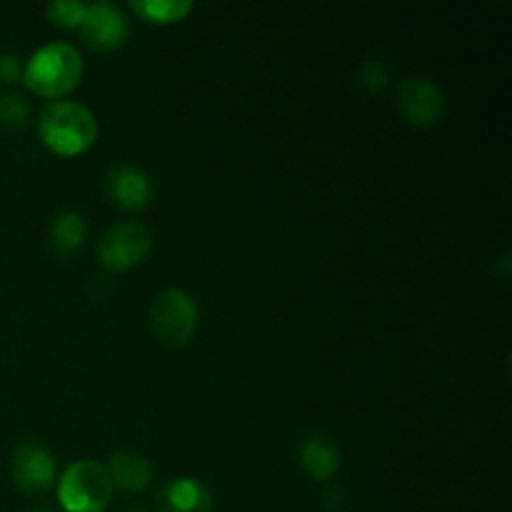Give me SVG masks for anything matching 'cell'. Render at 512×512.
I'll return each instance as SVG.
<instances>
[{
  "mask_svg": "<svg viewBox=\"0 0 512 512\" xmlns=\"http://www.w3.org/2000/svg\"><path fill=\"white\" fill-rule=\"evenodd\" d=\"M123 512H145L143 508H128V510H123Z\"/></svg>",
  "mask_w": 512,
  "mask_h": 512,
  "instance_id": "cell-20",
  "label": "cell"
},
{
  "mask_svg": "<svg viewBox=\"0 0 512 512\" xmlns=\"http://www.w3.org/2000/svg\"><path fill=\"white\" fill-rule=\"evenodd\" d=\"M358 80L370 93H380L388 88V68L380 60H365L358 70Z\"/></svg>",
  "mask_w": 512,
  "mask_h": 512,
  "instance_id": "cell-17",
  "label": "cell"
},
{
  "mask_svg": "<svg viewBox=\"0 0 512 512\" xmlns=\"http://www.w3.org/2000/svg\"><path fill=\"white\" fill-rule=\"evenodd\" d=\"M200 310L190 293L180 288H165L155 293L148 308V325L155 338L168 348H183L198 333Z\"/></svg>",
  "mask_w": 512,
  "mask_h": 512,
  "instance_id": "cell-4",
  "label": "cell"
},
{
  "mask_svg": "<svg viewBox=\"0 0 512 512\" xmlns=\"http://www.w3.org/2000/svg\"><path fill=\"white\" fill-rule=\"evenodd\" d=\"M28 512H55L53 508H33V510H28Z\"/></svg>",
  "mask_w": 512,
  "mask_h": 512,
  "instance_id": "cell-19",
  "label": "cell"
},
{
  "mask_svg": "<svg viewBox=\"0 0 512 512\" xmlns=\"http://www.w3.org/2000/svg\"><path fill=\"white\" fill-rule=\"evenodd\" d=\"M213 495L198 478L180 475L158 493V512H210Z\"/></svg>",
  "mask_w": 512,
  "mask_h": 512,
  "instance_id": "cell-10",
  "label": "cell"
},
{
  "mask_svg": "<svg viewBox=\"0 0 512 512\" xmlns=\"http://www.w3.org/2000/svg\"><path fill=\"white\" fill-rule=\"evenodd\" d=\"M23 78V65L15 53H0V85H13Z\"/></svg>",
  "mask_w": 512,
  "mask_h": 512,
  "instance_id": "cell-18",
  "label": "cell"
},
{
  "mask_svg": "<svg viewBox=\"0 0 512 512\" xmlns=\"http://www.w3.org/2000/svg\"><path fill=\"white\" fill-rule=\"evenodd\" d=\"M30 118V105L18 93L0 95V128L23 130Z\"/></svg>",
  "mask_w": 512,
  "mask_h": 512,
  "instance_id": "cell-16",
  "label": "cell"
},
{
  "mask_svg": "<svg viewBox=\"0 0 512 512\" xmlns=\"http://www.w3.org/2000/svg\"><path fill=\"white\" fill-rule=\"evenodd\" d=\"M83 78V55L70 43H45L23 65V83L35 95L60 100Z\"/></svg>",
  "mask_w": 512,
  "mask_h": 512,
  "instance_id": "cell-2",
  "label": "cell"
},
{
  "mask_svg": "<svg viewBox=\"0 0 512 512\" xmlns=\"http://www.w3.org/2000/svg\"><path fill=\"white\" fill-rule=\"evenodd\" d=\"M85 10H88V3H80V0H53L45 5V15L58 28H80Z\"/></svg>",
  "mask_w": 512,
  "mask_h": 512,
  "instance_id": "cell-15",
  "label": "cell"
},
{
  "mask_svg": "<svg viewBox=\"0 0 512 512\" xmlns=\"http://www.w3.org/2000/svg\"><path fill=\"white\" fill-rule=\"evenodd\" d=\"M10 475L13 483L25 495H43L58 483L55 458L38 440H23L10 455Z\"/></svg>",
  "mask_w": 512,
  "mask_h": 512,
  "instance_id": "cell-6",
  "label": "cell"
},
{
  "mask_svg": "<svg viewBox=\"0 0 512 512\" xmlns=\"http://www.w3.org/2000/svg\"><path fill=\"white\" fill-rule=\"evenodd\" d=\"M78 30L90 48L105 53V50H115L125 43L130 25L118 5L108 3V0H98V3L88 5Z\"/></svg>",
  "mask_w": 512,
  "mask_h": 512,
  "instance_id": "cell-8",
  "label": "cell"
},
{
  "mask_svg": "<svg viewBox=\"0 0 512 512\" xmlns=\"http://www.w3.org/2000/svg\"><path fill=\"white\" fill-rule=\"evenodd\" d=\"M103 190L123 210H145L153 203V180L135 165H115L105 173Z\"/></svg>",
  "mask_w": 512,
  "mask_h": 512,
  "instance_id": "cell-9",
  "label": "cell"
},
{
  "mask_svg": "<svg viewBox=\"0 0 512 512\" xmlns=\"http://www.w3.org/2000/svg\"><path fill=\"white\" fill-rule=\"evenodd\" d=\"M105 470L113 480V488L125 490L130 495L145 493L150 488V480H153V468H150L148 458L138 450H115L108 458Z\"/></svg>",
  "mask_w": 512,
  "mask_h": 512,
  "instance_id": "cell-11",
  "label": "cell"
},
{
  "mask_svg": "<svg viewBox=\"0 0 512 512\" xmlns=\"http://www.w3.org/2000/svg\"><path fill=\"white\" fill-rule=\"evenodd\" d=\"M88 238V220L80 210L65 208L55 213L48 223V245L58 258L78 253Z\"/></svg>",
  "mask_w": 512,
  "mask_h": 512,
  "instance_id": "cell-12",
  "label": "cell"
},
{
  "mask_svg": "<svg viewBox=\"0 0 512 512\" xmlns=\"http://www.w3.org/2000/svg\"><path fill=\"white\" fill-rule=\"evenodd\" d=\"M400 113L415 128H430L445 115V93L428 75H410L398 88Z\"/></svg>",
  "mask_w": 512,
  "mask_h": 512,
  "instance_id": "cell-7",
  "label": "cell"
},
{
  "mask_svg": "<svg viewBox=\"0 0 512 512\" xmlns=\"http://www.w3.org/2000/svg\"><path fill=\"white\" fill-rule=\"evenodd\" d=\"M58 503L65 512H103L113 500V480L98 460H75L55 483Z\"/></svg>",
  "mask_w": 512,
  "mask_h": 512,
  "instance_id": "cell-3",
  "label": "cell"
},
{
  "mask_svg": "<svg viewBox=\"0 0 512 512\" xmlns=\"http://www.w3.org/2000/svg\"><path fill=\"white\" fill-rule=\"evenodd\" d=\"M150 248H153V233L138 220H123V223L110 225L100 235L98 260L105 270L123 273L143 263Z\"/></svg>",
  "mask_w": 512,
  "mask_h": 512,
  "instance_id": "cell-5",
  "label": "cell"
},
{
  "mask_svg": "<svg viewBox=\"0 0 512 512\" xmlns=\"http://www.w3.org/2000/svg\"><path fill=\"white\" fill-rule=\"evenodd\" d=\"M300 465L315 480H330L340 468L338 445L330 443L323 435H308L298 450Z\"/></svg>",
  "mask_w": 512,
  "mask_h": 512,
  "instance_id": "cell-13",
  "label": "cell"
},
{
  "mask_svg": "<svg viewBox=\"0 0 512 512\" xmlns=\"http://www.w3.org/2000/svg\"><path fill=\"white\" fill-rule=\"evenodd\" d=\"M38 135L48 150L63 158L85 153L98 138V118L75 100H50L38 115Z\"/></svg>",
  "mask_w": 512,
  "mask_h": 512,
  "instance_id": "cell-1",
  "label": "cell"
},
{
  "mask_svg": "<svg viewBox=\"0 0 512 512\" xmlns=\"http://www.w3.org/2000/svg\"><path fill=\"white\" fill-rule=\"evenodd\" d=\"M193 8L195 5L190 0H130V10L140 20H148V23L158 25L178 23V20L188 18V13H193Z\"/></svg>",
  "mask_w": 512,
  "mask_h": 512,
  "instance_id": "cell-14",
  "label": "cell"
}]
</instances>
